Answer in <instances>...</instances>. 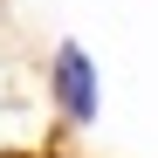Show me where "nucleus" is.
<instances>
[{
    "label": "nucleus",
    "instance_id": "1",
    "mask_svg": "<svg viewBox=\"0 0 158 158\" xmlns=\"http://www.w3.org/2000/svg\"><path fill=\"white\" fill-rule=\"evenodd\" d=\"M48 96L69 131H89L96 110H103V83H96V62L83 41H55V62H48Z\"/></svg>",
    "mask_w": 158,
    "mask_h": 158
}]
</instances>
